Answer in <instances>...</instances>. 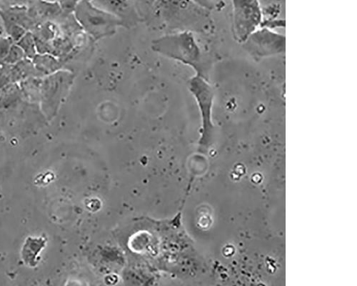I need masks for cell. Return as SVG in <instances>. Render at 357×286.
<instances>
[{"label":"cell","instance_id":"cell-2","mask_svg":"<svg viewBox=\"0 0 357 286\" xmlns=\"http://www.w3.org/2000/svg\"><path fill=\"white\" fill-rule=\"evenodd\" d=\"M73 15L83 32L94 42L112 37L119 28H127L121 19L92 0H79Z\"/></svg>","mask_w":357,"mask_h":286},{"label":"cell","instance_id":"cell-7","mask_svg":"<svg viewBox=\"0 0 357 286\" xmlns=\"http://www.w3.org/2000/svg\"><path fill=\"white\" fill-rule=\"evenodd\" d=\"M103 9L121 19L130 27L142 20L131 0H100Z\"/></svg>","mask_w":357,"mask_h":286},{"label":"cell","instance_id":"cell-4","mask_svg":"<svg viewBox=\"0 0 357 286\" xmlns=\"http://www.w3.org/2000/svg\"><path fill=\"white\" fill-rule=\"evenodd\" d=\"M234 38L243 44L257 30L263 20L259 0H231Z\"/></svg>","mask_w":357,"mask_h":286},{"label":"cell","instance_id":"cell-3","mask_svg":"<svg viewBox=\"0 0 357 286\" xmlns=\"http://www.w3.org/2000/svg\"><path fill=\"white\" fill-rule=\"evenodd\" d=\"M154 9L164 26L172 32L192 33L197 31L204 10L194 0H156Z\"/></svg>","mask_w":357,"mask_h":286},{"label":"cell","instance_id":"cell-8","mask_svg":"<svg viewBox=\"0 0 357 286\" xmlns=\"http://www.w3.org/2000/svg\"><path fill=\"white\" fill-rule=\"evenodd\" d=\"M260 27L270 29V30L276 31L277 29L285 27V20L280 19H273L262 20Z\"/></svg>","mask_w":357,"mask_h":286},{"label":"cell","instance_id":"cell-5","mask_svg":"<svg viewBox=\"0 0 357 286\" xmlns=\"http://www.w3.org/2000/svg\"><path fill=\"white\" fill-rule=\"evenodd\" d=\"M242 45L256 61L286 52V37L264 27L257 29Z\"/></svg>","mask_w":357,"mask_h":286},{"label":"cell","instance_id":"cell-1","mask_svg":"<svg viewBox=\"0 0 357 286\" xmlns=\"http://www.w3.org/2000/svg\"><path fill=\"white\" fill-rule=\"evenodd\" d=\"M152 50L172 61L188 66L199 75L209 80L210 63L200 47L194 33L172 32L153 40Z\"/></svg>","mask_w":357,"mask_h":286},{"label":"cell","instance_id":"cell-6","mask_svg":"<svg viewBox=\"0 0 357 286\" xmlns=\"http://www.w3.org/2000/svg\"><path fill=\"white\" fill-rule=\"evenodd\" d=\"M188 89L194 97L199 109L202 124L203 142L210 139L214 125L213 123V110L215 102V90L209 80L195 75L188 80Z\"/></svg>","mask_w":357,"mask_h":286}]
</instances>
